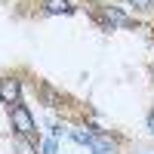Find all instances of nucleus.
<instances>
[{
    "label": "nucleus",
    "instance_id": "39448f33",
    "mask_svg": "<svg viewBox=\"0 0 154 154\" xmlns=\"http://www.w3.org/2000/svg\"><path fill=\"white\" fill-rule=\"evenodd\" d=\"M12 145H16V154H37V148L31 145V139H25L16 133V139H12Z\"/></svg>",
    "mask_w": 154,
    "mask_h": 154
},
{
    "label": "nucleus",
    "instance_id": "6e6552de",
    "mask_svg": "<svg viewBox=\"0 0 154 154\" xmlns=\"http://www.w3.org/2000/svg\"><path fill=\"white\" fill-rule=\"evenodd\" d=\"M126 3H130V6H136V9H148L154 0H126Z\"/></svg>",
    "mask_w": 154,
    "mask_h": 154
},
{
    "label": "nucleus",
    "instance_id": "0eeeda50",
    "mask_svg": "<svg viewBox=\"0 0 154 154\" xmlns=\"http://www.w3.org/2000/svg\"><path fill=\"white\" fill-rule=\"evenodd\" d=\"M56 151H59L56 139H46V142H43V154H56Z\"/></svg>",
    "mask_w": 154,
    "mask_h": 154
},
{
    "label": "nucleus",
    "instance_id": "20e7f679",
    "mask_svg": "<svg viewBox=\"0 0 154 154\" xmlns=\"http://www.w3.org/2000/svg\"><path fill=\"white\" fill-rule=\"evenodd\" d=\"M43 9L49 12V16H59V12H71L74 6L68 3V0H46V3H43Z\"/></svg>",
    "mask_w": 154,
    "mask_h": 154
},
{
    "label": "nucleus",
    "instance_id": "423d86ee",
    "mask_svg": "<svg viewBox=\"0 0 154 154\" xmlns=\"http://www.w3.org/2000/svg\"><path fill=\"white\" fill-rule=\"evenodd\" d=\"M43 96H46V105H49V108H59V105H62V99H59V93H56V89L43 86Z\"/></svg>",
    "mask_w": 154,
    "mask_h": 154
},
{
    "label": "nucleus",
    "instance_id": "7ed1b4c3",
    "mask_svg": "<svg viewBox=\"0 0 154 154\" xmlns=\"http://www.w3.org/2000/svg\"><path fill=\"white\" fill-rule=\"evenodd\" d=\"M96 19L105 25L108 31L114 28V25H120V28H130V25H133V19H126L120 9H111V6H99V9H96Z\"/></svg>",
    "mask_w": 154,
    "mask_h": 154
},
{
    "label": "nucleus",
    "instance_id": "f03ea898",
    "mask_svg": "<svg viewBox=\"0 0 154 154\" xmlns=\"http://www.w3.org/2000/svg\"><path fill=\"white\" fill-rule=\"evenodd\" d=\"M19 96H22V80L19 77H0V102L3 105H19Z\"/></svg>",
    "mask_w": 154,
    "mask_h": 154
},
{
    "label": "nucleus",
    "instance_id": "f257e3e1",
    "mask_svg": "<svg viewBox=\"0 0 154 154\" xmlns=\"http://www.w3.org/2000/svg\"><path fill=\"white\" fill-rule=\"evenodd\" d=\"M9 111H12V130H16L19 136H25V139H34V136H37V123H34V117H31V111L25 108L22 102H19V105H12Z\"/></svg>",
    "mask_w": 154,
    "mask_h": 154
},
{
    "label": "nucleus",
    "instance_id": "1a4fd4ad",
    "mask_svg": "<svg viewBox=\"0 0 154 154\" xmlns=\"http://www.w3.org/2000/svg\"><path fill=\"white\" fill-rule=\"evenodd\" d=\"M148 130H151V136H154V111L148 114Z\"/></svg>",
    "mask_w": 154,
    "mask_h": 154
}]
</instances>
